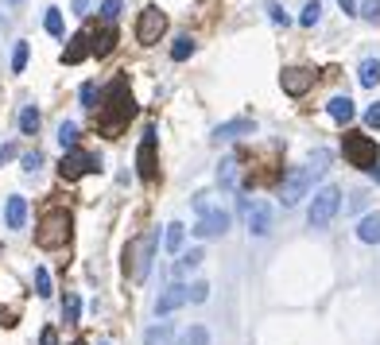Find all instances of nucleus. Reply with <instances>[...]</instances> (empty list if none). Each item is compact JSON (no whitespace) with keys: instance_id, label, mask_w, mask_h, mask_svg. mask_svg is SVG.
I'll return each mask as SVG.
<instances>
[{"instance_id":"11","label":"nucleus","mask_w":380,"mask_h":345,"mask_svg":"<svg viewBox=\"0 0 380 345\" xmlns=\"http://www.w3.org/2000/svg\"><path fill=\"white\" fill-rule=\"evenodd\" d=\"M229 229V213L225 210H210V213H202L198 218V225L190 229L195 237H202V241H210V237H221Z\"/></svg>"},{"instance_id":"5","label":"nucleus","mask_w":380,"mask_h":345,"mask_svg":"<svg viewBox=\"0 0 380 345\" xmlns=\"http://www.w3.org/2000/svg\"><path fill=\"white\" fill-rule=\"evenodd\" d=\"M346 160L353 163V167H361V171H369V167H377V140L372 136H365V132H346Z\"/></svg>"},{"instance_id":"44","label":"nucleus","mask_w":380,"mask_h":345,"mask_svg":"<svg viewBox=\"0 0 380 345\" xmlns=\"http://www.w3.org/2000/svg\"><path fill=\"white\" fill-rule=\"evenodd\" d=\"M272 20H276V24H288V12L279 8V4H272Z\"/></svg>"},{"instance_id":"50","label":"nucleus","mask_w":380,"mask_h":345,"mask_svg":"<svg viewBox=\"0 0 380 345\" xmlns=\"http://www.w3.org/2000/svg\"><path fill=\"white\" fill-rule=\"evenodd\" d=\"M70 345H85V342H70Z\"/></svg>"},{"instance_id":"6","label":"nucleus","mask_w":380,"mask_h":345,"mask_svg":"<svg viewBox=\"0 0 380 345\" xmlns=\"http://www.w3.org/2000/svg\"><path fill=\"white\" fill-rule=\"evenodd\" d=\"M163 27H167V16L160 12V4H148L140 12V20H136V39L144 43V47H152V43H160Z\"/></svg>"},{"instance_id":"32","label":"nucleus","mask_w":380,"mask_h":345,"mask_svg":"<svg viewBox=\"0 0 380 345\" xmlns=\"http://www.w3.org/2000/svg\"><path fill=\"white\" fill-rule=\"evenodd\" d=\"M27 55H31V47H27L24 39L16 43V51H12V70H16V74H24V66H27Z\"/></svg>"},{"instance_id":"39","label":"nucleus","mask_w":380,"mask_h":345,"mask_svg":"<svg viewBox=\"0 0 380 345\" xmlns=\"http://www.w3.org/2000/svg\"><path fill=\"white\" fill-rule=\"evenodd\" d=\"M195 210H198V218H202V213H210L213 210V194H198V198H195Z\"/></svg>"},{"instance_id":"43","label":"nucleus","mask_w":380,"mask_h":345,"mask_svg":"<svg viewBox=\"0 0 380 345\" xmlns=\"http://www.w3.org/2000/svg\"><path fill=\"white\" fill-rule=\"evenodd\" d=\"M39 345H59V337H55V330H51V326H47V330L39 334Z\"/></svg>"},{"instance_id":"22","label":"nucleus","mask_w":380,"mask_h":345,"mask_svg":"<svg viewBox=\"0 0 380 345\" xmlns=\"http://www.w3.org/2000/svg\"><path fill=\"white\" fill-rule=\"evenodd\" d=\"M357 78H361V85H369L372 90V85L380 82V59H365L361 70H357Z\"/></svg>"},{"instance_id":"13","label":"nucleus","mask_w":380,"mask_h":345,"mask_svg":"<svg viewBox=\"0 0 380 345\" xmlns=\"http://www.w3.org/2000/svg\"><path fill=\"white\" fill-rule=\"evenodd\" d=\"M241 136H253V120L248 117H237V120H225V125L213 128V140H241Z\"/></svg>"},{"instance_id":"30","label":"nucleus","mask_w":380,"mask_h":345,"mask_svg":"<svg viewBox=\"0 0 380 345\" xmlns=\"http://www.w3.org/2000/svg\"><path fill=\"white\" fill-rule=\"evenodd\" d=\"M318 20H322V4H318V0L303 4V16H299V24H303V27H314Z\"/></svg>"},{"instance_id":"10","label":"nucleus","mask_w":380,"mask_h":345,"mask_svg":"<svg viewBox=\"0 0 380 345\" xmlns=\"http://www.w3.org/2000/svg\"><path fill=\"white\" fill-rule=\"evenodd\" d=\"M279 85H283V93H291V97H303V93L314 85V74L311 70H303V66H283Z\"/></svg>"},{"instance_id":"51","label":"nucleus","mask_w":380,"mask_h":345,"mask_svg":"<svg viewBox=\"0 0 380 345\" xmlns=\"http://www.w3.org/2000/svg\"><path fill=\"white\" fill-rule=\"evenodd\" d=\"M8 4H20V0H8Z\"/></svg>"},{"instance_id":"33","label":"nucleus","mask_w":380,"mask_h":345,"mask_svg":"<svg viewBox=\"0 0 380 345\" xmlns=\"http://www.w3.org/2000/svg\"><path fill=\"white\" fill-rule=\"evenodd\" d=\"M218 183H221V186H233V183H237V160H225V163L218 167Z\"/></svg>"},{"instance_id":"46","label":"nucleus","mask_w":380,"mask_h":345,"mask_svg":"<svg viewBox=\"0 0 380 345\" xmlns=\"http://www.w3.org/2000/svg\"><path fill=\"white\" fill-rule=\"evenodd\" d=\"M12 155H16V148H12V143H4V148H0V163H8Z\"/></svg>"},{"instance_id":"14","label":"nucleus","mask_w":380,"mask_h":345,"mask_svg":"<svg viewBox=\"0 0 380 345\" xmlns=\"http://www.w3.org/2000/svg\"><path fill=\"white\" fill-rule=\"evenodd\" d=\"M183 303H186V287H183V283H171L167 291L160 295V303H155V314H171V311H178Z\"/></svg>"},{"instance_id":"1","label":"nucleus","mask_w":380,"mask_h":345,"mask_svg":"<svg viewBox=\"0 0 380 345\" xmlns=\"http://www.w3.org/2000/svg\"><path fill=\"white\" fill-rule=\"evenodd\" d=\"M97 125H101V132H120V128L128 125V120L136 117V101L132 93H128V82L125 78H117V82L105 90V97H97Z\"/></svg>"},{"instance_id":"29","label":"nucleus","mask_w":380,"mask_h":345,"mask_svg":"<svg viewBox=\"0 0 380 345\" xmlns=\"http://www.w3.org/2000/svg\"><path fill=\"white\" fill-rule=\"evenodd\" d=\"M43 27H47L55 39H62V12H59V8H47V16H43Z\"/></svg>"},{"instance_id":"24","label":"nucleus","mask_w":380,"mask_h":345,"mask_svg":"<svg viewBox=\"0 0 380 345\" xmlns=\"http://www.w3.org/2000/svg\"><path fill=\"white\" fill-rule=\"evenodd\" d=\"M20 132H24V136L39 132V109H35V105H27V109L20 113Z\"/></svg>"},{"instance_id":"2","label":"nucleus","mask_w":380,"mask_h":345,"mask_svg":"<svg viewBox=\"0 0 380 345\" xmlns=\"http://www.w3.org/2000/svg\"><path fill=\"white\" fill-rule=\"evenodd\" d=\"M155 248H160V229H148V233H140L136 241H128V248H125V272L136 279V283H144V279H148L152 260H155Z\"/></svg>"},{"instance_id":"31","label":"nucleus","mask_w":380,"mask_h":345,"mask_svg":"<svg viewBox=\"0 0 380 345\" xmlns=\"http://www.w3.org/2000/svg\"><path fill=\"white\" fill-rule=\"evenodd\" d=\"M183 345H210V330L206 326H190L183 334Z\"/></svg>"},{"instance_id":"23","label":"nucleus","mask_w":380,"mask_h":345,"mask_svg":"<svg viewBox=\"0 0 380 345\" xmlns=\"http://www.w3.org/2000/svg\"><path fill=\"white\" fill-rule=\"evenodd\" d=\"M326 171H330V152H326V148L311 152V167H307V175H311V178H318V175H326Z\"/></svg>"},{"instance_id":"25","label":"nucleus","mask_w":380,"mask_h":345,"mask_svg":"<svg viewBox=\"0 0 380 345\" xmlns=\"http://www.w3.org/2000/svg\"><path fill=\"white\" fill-rule=\"evenodd\" d=\"M62 318H66V322L82 318V299H78L74 291H66V299H62Z\"/></svg>"},{"instance_id":"37","label":"nucleus","mask_w":380,"mask_h":345,"mask_svg":"<svg viewBox=\"0 0 380 345\" xmlns=\"http://www.w3.org/2000/svg\"><path fill=\"white\" fill-rule=\"evenodd\" d=\"M186 299H195V303H206V299H210V283H195V287H186Z\"/></svg>"},{"instance_id":"15","label":"nucleus","mask_w":380,"mask_h":345,"mask_svg":"<svg viewBox=\"0 0 380 345\" xmlns=\"http://www.w3.org/2000/svg\"><path fill=\"white\" fill-rule=\"evenodd\" d=\"M113 47H117V27H113V24H105L101 31H97V35H93V39H90V55H97V59H105V55H109Z\"/></svg>"},{"instance_id":"48","label":"nucleus","mask_w":380,"mask_h":345,"mask_svg":"<svg viewBox=\"0 0 380 345\" xmlns=\"http://www.w3.org/2000/svg\"><path fill=\"white\" fill-rule=\"evenodd\" d=\"M70 4H74V12H78V16H82L85 8H90V0H70Z\"/></svg>"},{"instance_id":"49","label":"nucleus","mask_w":380,"mask_h":345,"mask_svg":"<svg viewBox=\"0 0 380 345\" xmlns=\"http://www.w3.org/2000/svg\"><path fill=\"white\" fill-rule=\"evenodd\" d=\"M369 175H372V178H377V183H380V167H369Z\"/></svg>"},{"instance_id":"40","label":"nucleus","mask_w":380,"mask_h":345,"mask_svg":"<svg viewBox=\"0 0 380 345\" xmlns=\"http://www.w3.org/2000/svg\"><path fill=\"white\" fill-rule=\"evenodd\" d=\"M365 125H369V128H380V101L365 109Z\"/></svg>"},{"instance_id":"34","label":"nucleus","mask_w":380,"mask_h":345,"mask_svg":"<svg viewBox=\"0 0 380 345\" xmlns=\"http://www.w3.org/2000/svg\"><path fill=\"white\" fill-rule=\"evenodd\" d=\"M35 295H43V299L51 295V272L47 268H35Z\"/></svg>"},{"instance_id":"36","label":"nucleus","mask_w":380,"mask_h":345,"mask_svg":"<svg viewBox=\"0 0 380 345\" xmlns=\"http://www.w3.org/2000/svg\"><path fill=\"white\" fill-rule=\"evenodd\" d=\"M78 97H82V105H85V109H97V97H101V93H97V85H93V82H85Z\"/></svg>"},{"instance_id":"8","label":"nucleus","mask_w":380,"mask_h":345,"mask_svg":"<svg viewBox=\"0 0 380 345\" xmlns=\"http://www.w3.org/2000/svg\"><path fill=\"white\" fill-rule=\"evenodd\" d=\"M90 171H101V160L90 155V152H78V148H74V152H66V155H62V163H59V175L66 178V183L90 175Z\"/></svg>"},{"instance_id":"47","label":"nucleus","mask_w":380,"mask_h":345,"mask_svg":"<svg viewBox=\"0 0 380 345\" xmlns=\"http://www.w3.org/2000/svg\"><path fill=\"white\" fill-rule=\"evenodd\" d=\"M338 4H342V12H346V16H353V12H357V4H353V0H338Z\"/></svg>"},{"instance_id":"26","label":"nucleus","mask_w":380,"mask_h":345,"mask_svg":"<svg viewBox=\"0 0 380 345\" xmlns=\"http://www.w3.org/2000/svg\"><path fill=\"white\" fill-rule=\"evenodd\" d=\"M59 143L66 148V152H74V148H78V125H74V120H62V128H59Z\"/></svg>"},{"instance_id":"3","label":"nucleus","mask_w":380,"mask_h":345,"mask_svg":"<svg viewBox=\"0 0 380 345\" xmlns=\"http://www.w3.org/2000/svg\"><path fill=\"white\" fill-rule=\"evenodd\" d=\"M70 229H74V218L66 210H47L39 229H35V244L39 248H62V244H70Z\"/></svg>"},{"instance_id":"18","label":"nucleus","mask_w":380,"mask_h":345,"mask_svg":"<svg viewBox=\"0 0 380 345\" xmlns=\"http://www.w3.org/2000/svg\"><path fill=\"white\" fill-rule=\"evenodd\" d=\"M4 221H8V229H24V221H27V202L24 198H8V206H4Z\"/></svg>"},{"instance_id":"35","label":"nucleus","mask_w":380,"mask_h":345,"mask_svg":"<svg viewBox=\"0 0 380 345\" xmlns=\"http://www.w3.org/2000/svg\"><path fill=\"white\" fill-rule=\"evenodd\" d=\"M120 8H125V0H101V20L113 24V20L120 16Z\"/></svg>"},{"instance_id":"20","label":"nucleus","mask_w":380,"mask_h":345,"mask_svg":"<svg viewBox=\"0 0 380 345\" xmlns=\"http://www.w3.org/2000/svg\"><path fill=\"white\" fill-rule=\"evenodd\" d=\"M198 264H202V248H190V253H183V256L175 260V279H183L186 272L198 268Z\"/></svg>"},{"instance_id":"21","label":"nucleus","mask_w":380,"mask_h":345,"mask_svg":"<svg viewBox=\"0 0 380 345\" xmlns=\"http://www.w3.org/2000/svg\"><path fill=\"white\" fill-rule=\"evenodd\" d=\"M183 237H186V229L178 225V221H171V225L163 229V244H167V253H178V248H183Z\"/></svg>"},{"instance_id":"16","label":"nucleus","mask_w":380,"mask_h":345,"mask_svg":"<svg viewBox=\"0 0 380 345\" xmlns=\"http://www.w3.org/2000/svg\"><path fill=\"white\" fill-rule=\"evenodd\" d=\"M85 55H90V31H78L74 39H70V47L62 51V62H66V66H74V62H82Z\"/></svg>"},{"instance_id":"17","label":"nucleus","mask_w":380,"mask_h":345,"mask_svg":"<svg viewBox=\"0 0 380 345\" xmlns=\"http://www.w3.org/2000/svg\"><path fill=\"white\" fill-rule=\"evenodd\" d=\"M326 113H330V117H334V120H338V125H349V120H353V101H349V97H346V93H338V97H330V105H326Z\"/></svg>"},{"instance_id":"45","label":"nucleus","mask_w":380,"mask_h":345,"mask_svg":"<svg viewBox=\"0 0 380 345\" xmlns=\"http://www.w3.org/2000/svg\"><path fill=\"white\" fill-rule=\"evenodd\" d=\"M0 326H16V311H0Z\"/></svg>"},{"instance_id":"41","label":"nucleus","mask_w":380,"mask_h":345,"mask_svg":"<svg viewBox=\"0 0 380 345\" xmlns=\"http://www.w3.org/2000/svg\"><path fill=\"white\" fill-rule=\"evenodd\" d=\"M365 206H369V194H365V190H357L353 198H349V206H346V210H365Z\"/></svg>"},{"instance_id":"12","label":"nucleus","mask_w":380,"mask_h":345,"mask_svg":"<svg viewBox=\"0 0 380 345\" xmlns=\"http://www.w3.org/2000/svg\"><path fill=\"white\" fill-rule=\"evenodd\" d=\"M248 233L253 237H268L272 233V206L268 202H253L248 206Z\"/></svg>"},{"instance_id":"38","label":"nucleus","mask_w":380,"mask_h":345,"mask_svg":"<svg viewBox=\"0 0 380 345\" xmlns=\"http://www.w3.org/2000/svg\"><path fill=\"white\" fill-rule=\"evenodd\" d=\"M361 16L377 24V20H380V0H361Z\"/></svg>"},{"instance_id":"7","label":"nucleus","mask_w":380,"mask_h":345,"mask_svg":"<svg viewBox=\"0 0 380 345\" xmlns=\"http://www.w3.org/2000/svg\"><path fill=\"white\" fill-rule=\"evenodd\" d=\"M307 190H311V175H307V167H291L288 175H283V183H279V202L283 206H299L307 198Z\"/></svg>"},{"instance_id":"4","label":"nucleus","mask_w":380,"mask_h":345,"mask_svg":"<svg viewBox=\"0 0 380 345\" xmlns=\"http://www.w3.org/2000/svg\"><path fill=\"white\" fill-rule=\"evenodd\" d=\"M338 206H342V190H338V186H322V190L311 198L307 221H311L314 229H326L330 221H334V213H338Z\"/></svg>"},{"instance_id":"42","label":"nucleus","mask_w":380,"mask_h":345,"mask_svg":"<svg viewBox=\"0 0 380 345\" xmlns=\"http://www.w3.org/2000/svg\"><path fill=\"white\" fill-rule=\"evenodd\" d=\"M39 167H43V155L39 152H27L24 155V171H39Z\"/></svg>"},{"instance_id":"27","label":"nucleus","mask_w":380,"mask_h":345,"mask_svg":"<svg viewBox=\"0 0 380 345\" xmlns=\"http://www.w3.org/2000/svg\"><path fill=\"white\" fill-rule=\"evenodd\" d=\"M167 342H171V326L167 322H160V326H152L144 334V345H167Z\"/></svg>"},{"instance_id":"19","label":"nucleus","mask_w":380,"mask_h":345,"mask_svg":"<svg viewBox=\"0 0 380 345\" xmlns=\"http://www.w3.org/2000/svg\"><path fill=\"white\" fill-rule=\"evenodd\" d=\"M357 237H361L365 244H380V213H369V218H361V225H357Z\"/></svg>"},{"instance_id":"28","label":"nucleus","mask_w":380,"mask_h":345,"mask_svg":"<svg viewBox=\"0 0 380 345\" xmlns=\"http://www.w3.org/2000/svg\"><path fill=\"white\" fill-rule=\"evenodd\" d=\"M190 55H195V43L186 39V35H178V39H175V47H171V59H175V62H186Z\"/></svg>"},{"instance_id":"9","label":"nucleus","mask_w":380,"mask_h":345,"mask_svg":"<svg viewBox=\"0 0 380 345\" xmlns=\"http://www.w3.org/2000/svg\"><path fill=\"white\" fill-rule=\"evenodd\" d=\"M136 167H140V178H144V183H155V128H148L144 140H140Z\"/></svg>"}]
</instances>
